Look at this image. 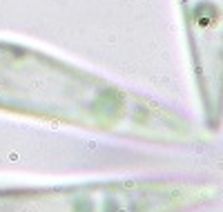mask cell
Segmentation results:
<instances>
[{
    "mask_svg": "<svg viewBox=\"0 0 223 212\" xmlns=\"http://www.w3.org/2000/svg\"><path fill=\"white\" fill-rule=\"evenodd\" d=\"M0 112L143 141L197 145L203 132L185 114L56 54L0 38Z\"/></svg>",
    "mask_w": 223,
    "mask_h": 212,
    "instance_id": "obj_1",
    "label": "cell"
},
{
    "mask_svg": "<svg viewBox=\"0 0 223 212\" xmlns=\"http://www.w3.org/2000/svg\"><path fill=\"white\" fill-rule=\"evenodd\" d=\"M212 183L179 179H114L0 190V212H190L210 203Z\"/></svg>",
    "mask_w": 223,
    "mask_h": 212,
    "instance_id": "obj_2",
    "label": "cell"
},
{
    "mask_svg": "<svg viewBox=\"0 0 223 212\" xmlns=\"http://www.w3.org/2000/svg\"><path fill=\"white\" fill-rule=\"evenodd\" d=\"M188 49L194 69V83L201 94L203 112L210 125L221 114V54H223V14L221 0H179Z\"/></svg>",
    "mask_w": 223,
    "mask_h": 212,
    "instance_id": "obj_3",
    "label": "cell"
}]
</instances>
